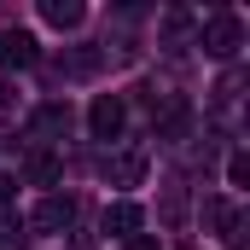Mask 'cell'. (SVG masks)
I'll return each instance as SVG.
<instances>
[{
    "mask_svg": "<svg viewBox=\"0 0 250 250\" xmlns=\"http://www.w3.org/2000/svg\"><path fill=\"white\" fill-rule=\"evenodd\" d=\"M245 47V18L239 12H215L209 23H204V53L209 59H233Z\"/></svg>",
    "mask_w": 250,
    "mask_h": 250,
    "instance_id": "6da1fadb",
    "label": "cell"
},
{
    "mask_svg": "<svg viewBox=\"0 0 250 250\" xmlns=\"http://www.w3.org/2000/svg\"><path fill=\"white\" fill-rule=\"evenodd\" d=\"M70 221H76V198H70V192H47V198L29 209V227H41V233H59Z\"/></svg>",
    "mask_w": 250,
    "mask_h": 250,
    "instance_id": "7a4b0ae2",
    "label": "cell"
},
{
    "mask_svg": "<svg viewBox=\"0 0 250 250\" xmlns=\"http://www.w3.org/2000/svg\"><path fill=\"white\" fill-rule=\"evenodd\" d=\"M35 59H41V47H35L29 29H6L0 35V70H29Z\"/></svg>",
    "mask_w": 250,
    "mask_h": 250,
    "instance_id": "3957f363",
    "label": "cell"
},
{
    "mask_svg": "<svg viewBox=\"0 0 250 250\" xmlns=\"http://www.w3.org/2000/svg\"><path fill=\"white\" fill-rule=\"evenodd\" d=\"M87 128H93V140H117L123 134V99L117 93H99L93 111H87Z\"/></svg>",
    "mask_w": 250,
    "mask_h": 250,
    "instance_id": "277c9868",
    "label": "cell"
},
{
    "mask_svg": "<svg viewBox=\"0 0 250 250\" xmlns=\"http://www.w3.org/2000/svg\"><path fill=\"white\" fill-rule=\"evenodd\" d=\"M146 227V209L134 204V198H117V204H105V233L111 239H134Z\"/></svg>",
    "mask_w": 250,
    "mask_h": 250,
    "instance_id": "5b68a950",
    "label": "cell"
},
{
    "mask_svg": "<svg viewBox=\"0 0 250 250\" xmlns=\"http://www.w3.org/2000/svg\"><path fill=\"white\" fill-rule=\"evenodd\" d=\"M41 18H47L53 29H76V23L87 18V6H82V0H41Z\"/></svg>",
    "mask_w": 250,
    "mask_h": 250,
    "instance_id": "8992f818",
    "label": "cell"
},
{
    "mask_svg": "<svg viewBox=\"0 0 250 250\" xmlns=\"http://www.w3.org/2000/svg\"><path fill=\"white\" fill-rule=\"evenodd\" d=\"M111 181L117 187H140L146 181V151H117L111 157Z\"/></svg>",
    "mask_w": 250,
    "mask_h": 250,
    "instance_id": "52a82bcc",
    "label": "cell"
},
{
    "mask_svg": "<svg viewBox=\"0 0 250 250\" xmlns=\"http://www.w3.org/2000/svg\"><path fill=\"white\" fill-rule=\"evenodd\" d=\"M204 215H209V227H215L221 239H233V233H239V209H233L227 198H209V209H204Z\"/></svg>",
    "mask_w": 250,
    "mask_h": 250,
    "instance_id": "ba28073f",
    "label": "cell"
},
{
    "mask_svg": "<svg viewBox=\"0 0 250 250\" xmlns=\"http://www.w3.org/2000/svg\"><path fill=\"white\" fill-rule=\"evenodd\" d=\"M59 175H64V163L53 151H35V157H29V181H35V187H59Z\"/></svg>",
    "mask_w": 250,
    "mask_h": 250,
    "instance_id": "9c48e42d",
    "label": "cell"
},
{
    "mask_svg": "<svg viewBox=\"0 0 250 250\" xmlns=\"http://www.w3.org/2000/svg\"><path fill=\"white\" fill-rule=\"evenodd\" d=\"M64 123H70V111H64V105H41V111H35V123H29V128H35V134H59Z\"/></svg>",
    "mask_w": 250,
    "mask_h": 250,
    "instance_id": "30bf717a",
    "label": "cell"
},
{
    "mask_svg": "<svg viewBox=\"0 0 250 250\" xmlns=\"http://www.w3.org/2000/svg\"><path fill=\"white\" fill-rule=\"evenodd\" d=\"M227 175H233V187H245V181H250V163H245V151H239V157L227 163Z\"/></svg>",
    "mask_w": 250,
    "mask_h": 250,
    "instance_id": "8fae6325",
    "label": "cell"
},
{
    "mask_svg": "<svg viewBox=\"0 0 250 250\" xmlns=\"http://www.w3.org/2000/svg\"><path fill=\"white\" fill-rule=\"evenodd\" d=\"M12 105H18V99H12V82L0 76V117H12Z\"/></svg>",
    "mask_w": 250,
    "mask_h": 250,
    "instance_id": "7c38bea8",
    "label": "cell"
},
{
    "mask_svg": "<svg viewBox=\"0 0 250 250\" xmlns=\"http://www.w3.org/2000/svg\"><path fill=\"white\" fill-rule=\"evenodd\" d=\"M128 250H157V239H146V233H134V239H128Z\"/></svg>",
    "mask_w": 250,
    "mask_h": 250,
    "instance_id": "4fadbf2b",
    "label": "cell"
},
{
    "mask_svg": "<svg viewBox=\"0 0 250 250\" xmlns=\"http://www.w3.org/2000/svg\"><path fill=\"white\" fill-rule=\"evenodd\" d=\"M0 198H12V181H6V175H0Z\"/></svg>",
    "mask_w": 250,
    "mask_h": 250,
    "instance_id": "5bb4252c",
    "label": "cell"
},
{
    "mask_svg": "<svg viewBox=\"0 0 250 250\" xmlns=\"http://www.w3.org/2000/svg\"><path fill=\"white\" fill-rule=\"evenodd\" d=\"M233 250H239V245H233Z\"/></svg>",
    "mask_w": 250,
    "mask_h": 250,
    "instance_id": "9a60e30c",
    "label": "cell"
}]
</instances>
